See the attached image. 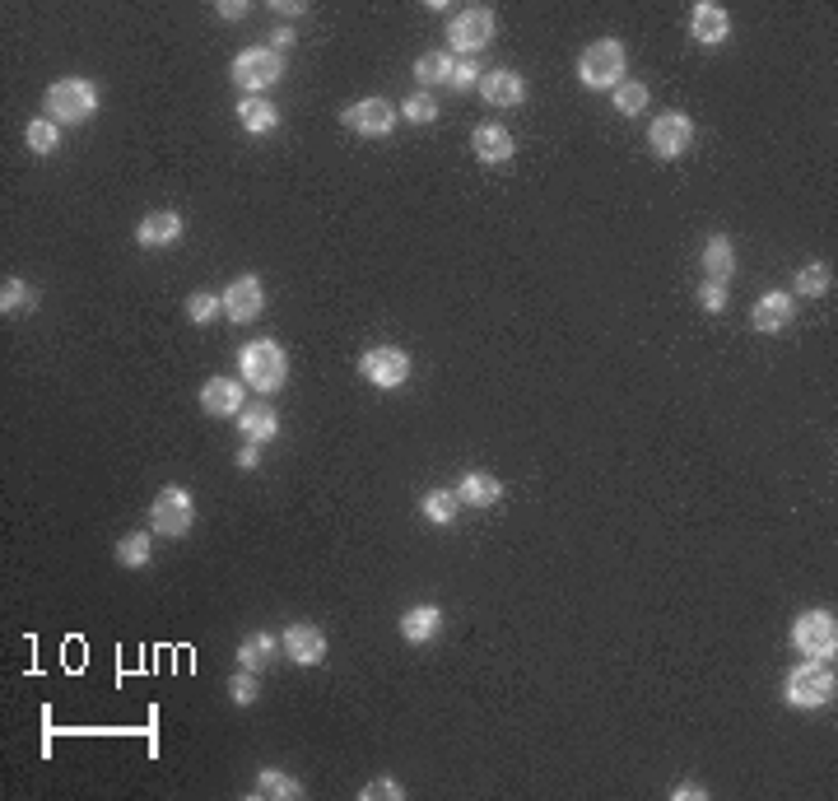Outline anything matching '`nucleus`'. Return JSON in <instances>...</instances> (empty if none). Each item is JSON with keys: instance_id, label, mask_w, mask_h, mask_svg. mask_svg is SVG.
<instances>
[{"instance_id": "f257e3e1", "label": "nucleus", "mask_w": 838, "mask_h": 801, "mask_svg": "<svg viewBox=\"0 0 838 801\" xmlns=\"http://www.w3.org/2000/svg\"><path fill=\"white\" fill-rule=\"evenodd\" d=\"M238 368H243V382H247V387H257L261 396L280 392L284 378H289V359H284V350L275 345V340H252V345H243V354H238Z\"/></svg>"}, {"instance_id": "f03ea898", "label": "nucleus", "mask_w": 838, "mask_h": 801, "mask_svg": "<svg viewBox=\"0 0 838 801\" xmlns=\"http://www.w3.org/2000/svg\"><path fill=\"white\" fill-rule=\"evenodd\" d=\"M834 690H838L834 666L806 662V666H797V671L787 676L783 699H787V704H797V708H820V704H829V699H834Z\"/></svg>"}, {"instance_id": "7ed1b4c3", "label": "nucleus", "mask_w": 838, "mask_h": 801, "mask_svg": "<svg viewBox=\"0 0 838 801\" xmlns=\"http://www.w3.org/2000/svg\"><path fill=\"white\" fill-rule=\"evenodd\" d=\"M578 80L587 84V89H615V84L624 80V42H615V38L592 42L578 61Z\"/></svg>"}, {"instance_id": "20e7f679", "label": "nucleus", "mask_w": 838, "mask_h": 801, "mask_svg": "<svg viewBox=\"0 0 838 801\" xmlns=\"http://www.w3.org/2000/svg\"><path fill=\"white\" fill-rule=\"evenodd\" d=\"M280 75H284V61L271 47H247V52H238V61H233V84L247 89V98L261 94V89H271Z\"/></svg>"}, {"instance_id": "39448f33", "label": "nucleus", "mask_w": 838, "mask_h": 801, "mask_svg": "<svg viewBox=\"0 0 838 801\" xmlns=\"http://www.w3.org/2000/svg\"><path fill=\"white\" fill-rule=\"evenodd\" d=\"M191 522H196V508H191V494L182 485L159 489V499L149 503V527L159 536H187Z\"/></svg>"}, {"instance_id": "423d86ee", "label": "nucleus", "mask_w": 838, "mask_h": 801, "mask_svg": "<svg viewBox=\"0 0 838 801\" xmlns=\"http://www.w3.org/2000/svg\"><path fill=\"white\" fill-rule=\"evenodd\" d=\"M98 108V89L89 80H56L47 89V117L52 122H84Z\"/></svg>"}, {"instance_id": "0eeeda50", "label": "nucleus", "mask_w": 838, "mask_h": 801, "mask_svg": "<svg viewBox=\"0 0 838 801\" xmlns=\"http://www.w3.org/2000/svg\"><path fill=\"white\" fill-rule=\"evenodd\" d=\"M359 373H364L373 387L392 392V387H401V382L410 378V354L401 350V345H373V350H364V359H359Z\"/></svg>"}, {"instance_id": "6e6552de", "label": "nucleus", "mask_w": 838, "mask_h": 801, "mask_svg": "<svg viewBox=\"0 0 838 801\" xmlns=\"http://www.w3.org/2000/svg\"><path fill=\"white\" fill-rule=\"evenodd\" d=\"M494 10H485V5H466V10L452 14V24H447V38H452V47L457 52H480V47H489L494 42Z\"/></svg>"}, {"instance_id": "1a4fd4ad", "label": "nucleus", "mask_w": 838, "mask_h": 801, "mask_svg": "<svg viewBox=\"0 0 838 801\" xmlns=\"http://www.w3.org/2000/svg\"><path fill=\"white\" fill-rule=\"evenodd\" d=\"M694 140V122L685 112H662V117H652L648 126V150L657 159H680V154L690 150Z\"/></svg>"}, {"instance_id": "9d476101", "label": "nucleus", "mask_w": 838, "mask_h": 801, "mask_svg": "<svg viewBox=\"0 0 838 801\" xmlns=\"http://www.w3.org/2000/svg\"><path fill=\"white\" fill-rule=\"evenodd\" d=\"M345 131H354V136H368V140H378V136H387L396 126V108L387 103V98H359V103H350L345 108Z\"/></svg>"}, {"instance_id": "9b49d317", "label": "nucleus", "mask_w": 838, "mask_h": 801, "mask_svg": "<svg viewBox=\"0 0 838 801\" xmlns=\"http://www.w3.org/2000/svg\"><path fill=\"white\" fill-rule=\"evenodd\" d=\"M797 648L806 652L811 662H829V657H834V648H838V625H834V615H829V611L801 615V625H797Z\"/></svg>"}, {"instance_id": "f8f14e48", "label": "nucleus", "mask_w": 838, "mask_h": 801, "mask_svg": "<svg viewBox=\"0 0 838 801\" xmlns=\"http://www.w3.org/2000/svg\"><path fill=\"white\" fill-rule=\"evenodd\" d=\"M261 308H266V289H261L257 275H238L229 289H224V313L233 322H257Z\"/></svg>"}, {"instance_id": "ddd939ff", "label": "nucleus", "mask_w": 838, "mask_h": 801, "mask_svg": "<svg viewBox=\"0 0 838 801\" xmlns=\"http://www.w3.org/2000/svg\"><path fill=\"white\" fill-rule=\"evenodd\" d=\"M280 648H284L289 662L317 666L326 657V634L317 625H289V629H284V639H280Z\"/></svg>"}, {"instance_id": "4468645a", "label": "nucleus", "mask_w": 838, "mask_h": 801, "mask_svg": "<svg viewBox=\"0 0 838 801\" xmlns=\"http://www.w3.org/2000/svg\"><path fill=\"white\" fill-rule=\"evenodd\" d=\"M471 150H475V159L480 163H489V168H494V163H508L513 159V131H508V126H499V122H480L471 131Z\"/></svg>"}, {"instance_id": "2eb2a0df", "label": "nucleus", "mask_w": 838, "mask_h": 801, "mask_svg": "<svg viewBox=\"0 0 838 801\" xmlns=\"http://www.w3.org/2000/svg\"><path fill=\"white\" fill-rule=\"evenodd\" d=\"M690 33L694 42H703V47H717V42H727L731 33V14L717 5V0H703V5H694L690 14Z\"/></svg>"}, {"instance_id": "dca6fc26", "label": "nucleus", "mask_w": 838, "mask_h": 801, "mask_svg": "<svg viewBox=\"0 0 838 801\" xmlns=\"http://www.w3.org/2000/svg\"><path fill=\"white\" fill-rule=\"evenodd\" d=\"M480 94L494 108H517L527 98V80L517 70H489V75H480Z\"/></svg>"}, {"instance_id": "f3484780", "label": "nucleus", "mask_w": 838, "mask_h": 801, "mask_svg": "<svg viewBox=\"0 0 838 801\" xmlns=\"http://www.w3.org/2000/svg\"><path fill=\"white\" fill-rule=\"evenodd\" d=\"M243 382H233V378H210L201 387V406H205V415H243Z\"/></svg>"}, {"instance_id": "a211bd4d", "label": "nucleus", "mask_w": 838, "mask_h": 801, "mask_svg": "<svg viewBox=\"0 0 838 801\" xmlns=\"http://www.w3.org/2000/svg\"><path fill=\"white\" fill-rule=\"evenodd\" d=\"M177 238H182V215L177 210H154V215L140 219V229H136L140 247H168Z\"/></svg>"}, {"instance_id": "6ab92c4d", "label": "nucleus", "mask_w": 838, "mask_h": 801, "mask_svg": "<svg viewBox=\"0 0 838 801\" xmlns=\"http://www.w3.org/2000/svg\"><path fill=\"white\" fill-rule=\"evenodd\" d=\"M457 499L466 503V508H494V503L503 499V485H499V476H489V471H466L457 485Z\"/></svg>"}, {"instance_id": "aec40b11", "label": "nucleus", "mask_w": 838, "mask_h": 801, "mask_svg": "<svg viewBox=\"0 0 838 801\" xmlns=\"http://www.w3.org/2000/svg\"><path fill=\"white\" fill-rule=\"evenodd\" d=\"M750 326L764 331V336L792 326V294H764V299L755 303V313H750Z\"/></svg>"}, {"instance_id": "412c9836", "label": "nucleus", "mask_w": 838, "mask_h": 801, "mask_svg": "<svg viewBox=\"0 0 838 801\" xmlns=\"http://www.w3.org/2000/svg\"><path fill=\"white\" fill-rule=\"evenodd\" d=\"M238 429H243L247 443H271L275 434H280V420H275L271 406H243V415H238Z\"/></svg>"}, {"instance_id": "4be33fe9", "label": "nucleus", "mask_w": 838, "mask_h": 801, "mask_svg": "<svg viewBox=\"0 0 838 801\" xmlns=\"http://www.w3.org/2000/svg\"><path fill=\"white\" fill-rule=\"evenodd\" d=\"M438 629H443V611H438V606H415V611L401 615V634H406L410 643H429Z\"/></svg>"}, {"instance_id": "5701e85b", "label": "nucleus", "mask_w": 838, "mask_h": 801, "mask_svg": "<svg viewBox=\"0 0 838 801\" xmlns=\"http://www.w3.org/2000/svg\"><path fill=\"white\" fill-rule=\"evenodd\" d=\"M703 271H708V280H722L727 285L731 271H736V257H731V243L722 238V233H713L708 243H703Z\"/></svg>"}, {"instance_id": "b1692460", "label": "nucleus", "mask_w": 838, "mask_h": 801, "mask_svg": "<svg viewBox=\"0 0 838 801\" xmlns=\"http://www.w3.org/2000/svg\"><path fill=\"white\" fill-rule=\"evenodd\" d=\"M238 122H243L252 136H261V131H275L280 112H275V103H266L261 94H252V98H243V103H238Z\"/></svg>"}, {"instance_id": "393cba45", "label": "nucleus", "mask_w": 838, "mask_h": 801, "mask_svg": "<svg viewBox=\"0 0 838 801\" xmlns=\"http://www.w3.org/2000/svg\"><path fill=\"white\" fill-rule=\"evenodd\" d=\"M275 652H280V643L271 639V634H247L243 639V648H238V662L247 666V671H266V666L275 662Z\"/></svg>"}, {"instance_id": "a878e982", "label": "nucleus", "mask_w": 838, "mask_h": 801, "mask_svg": "<svg viewBox=\"0 0 838 801\" xmlns=\"http://www.w3.org/2000/svg\"><path fill=\"white\" fill-rule=\"evenodd\" d=\"M252 797H275V801H298L303 797V788H298L289 774H280V769H261L257 774V792Z\"/></svg>"}, {"instance_id": "bb28decb", "label": "nucleus", "mask_w": 838, "mask_h": 801, "mask_svg": "<svg viewBox=\"0 0 838 801\" xmlns=\"http://www.w3.org/2000/svg\"><path fill=\"white\" fill-rule=\"evenodd\" d=\"M457 508H461L457 489H429V494H424V503H419V513L429 517V522H438V527H443V522H452V517H457Z\"/></svg>"}, {"instance_id": "cd10ccee", "label": "nucleus", "mask_w": 838, "mask_h": 801, "mask_svg": "<svg viewBox=\"0 0 838 801\" xmlns=\"http://www.w3.org/2000/svg\"><path fill=\"white\" fill-rule=\"evenodd\" d=\"M452 66H457L452 52H424L415 61V75H419V84H447L452 80Z\"/></svg>"}, {"instance_id": "c85d7f7f", "label": "nucleus", "mask_w": 838, "mask_h": 801, "mask_svg": "<svg viewBox=\"0 0 838 801\" xmlns=\"http://www.w3.org/2000/svg\"><path fill=\"white\" fill-rule=\"evenodd\" d=\"M829 289H834V271H829L825 261H811V266H801L797 271V294L820 299V294H829Z\"/></svg>"}, {"instance_id": "c756f323", "label": "nucleus", "mask_w": 838, "mask_h": 801, "mask_svg": "<svg viewBox=\"0 0 838 801\" xmlns=\"http://www.w3.org/2000/svg\"><path fill=\"white\" fill-rule=\"evenodd\" d=\"M149 545H154L149 541V531H131L126 541H117V564H126V569H145L149 555H154Z\"/></svg>"}, {"instance_id": "7c9ffc66", "label": "nucleus", "mask_w": 838, "mask_h": 801, "mask_svg": "<svg viewBox=\"0 0 838 801\" xmlns=\"http://www.w3.org/2000/svg\"><path fill=\"white\" fill-rule=\"evenodd\" d=\"M615 108H620L624 117H638V112L648 108V89L638 80H620L615 84Z\"/></svg>"}, {"instance_id": "2f4dec72", "label": "nucleus", "mask_w": 838, "mask_h": 801, "mask_svg": "<svg viewBox=\"0 0 838 801\" xmlns=\"http://www.w3.org/2000/svg\"><path fill=\"white\" fill-rule=\"evenodd\" d=\"M28 308H33V289L24 280H5L0 285V313L10 317V313H28Z\"/></svg>"}, {"instance_id": "473e14b6", "label": "nucleus", "mask_w": 838, "mask_h": 801, "mask_svg": "<svg viewBox=\"0 0 838 801\" xmlns=\"http://www.w3.org/2000/svg\"><path fill=\"white\" fill-rule=\"evenodd\" d=\"M28 150H38V154H52L56 145H61V131H56V122H47V117H38V122H28Z\"/></svg>"}, {"instance_id": "72a5a7b5", "label": "nucleus", "mask_w": 838, "mask_h": 801, "mask_svg": "<svg viewBox=\"0 0 838 801\" xmlns=\"http://www.w3.org/2000/svg\"><path fill=\"white\" fill-rule=\"evenodd\" d=\"M224 313V299H219V294H205V289H196V294H191L187 299V317L191 322H215V317Z\"/></svg>"}, {"instance_id": "f704fd0d", "label": "nucleus", "mask_w": 838, "mask_h": 801, "mask_svg": "<svg viewBox=\"0 0 838 801\" xmlns=\"http://www.w3.org/2000/svg\"><path fill=\"white\" fill-rule=\"evenodd\" d=\"M401 117H406V122H433V117H438V98H433V94H410L406 103H401Z\"/></svg>"}, {"instance_id": "c9c22d12", "label": "nucleus", "mask_w": 838, "mask_h": 801, "mask_svg": "<svg viewBox=\"0 0 838 801\" xmlns=\"http://www.w3.org/2000/svg\"><path fill=\"white\" fill-rule=\"evenodd\" d=\"M229 694H233V704L238 708H247V704H257V671H238V676L229 680Z\"/></svg>"}, {"instance_id": "e433bc0d", "label": "nucleus", "mask_w": 838, "mask_h": 801, "mask_svg": "<svg viewBox=\"0 0 838 801\" xmlns=\"http://www.w3.org/2000/svg\"><path fill=\"white\" fill-rule=\"evenodd\" d=\"M699 308H703V313H722V308H727V285H722V280H703V285H699Z\"/></svg>"}, {"instance_id": "4c0bfd02", "label": "nucleus", "mask_w": 838, "mask_h": 801, "mask_svg": "<svg viewBox=\"0 0 838 801\" xmlns=\"http://www.w3.org/2000/svg\"><path fill=\"white\" fill-rule=\"evenodd\" d=\"M359 797H364V801H401V797H406V788H401L396 778H373Z\"/></svg>"}, {"instance_id": "58836bf2", "label": "nucleus", "mask_w": 838, "mask_h": 801, "mask_svg": "<svg viewBox=\"0 0 838 801\" xmlns=\"http://www.w3.org/2000/svg\"><path fill=\"white\" fill-rule=\"evenodd\" d=\"M447 84H452V89L461 94V89H471V84H480V70H475L471 61H457V66H452V80H447Z\"/></svg>"}, {"instance_id": "ea45409f", "label": "nucleus", "mask_w": 838, "mask_h": 801, "mask_svg": "<svg viewBox=\"0 0 838 801\" xmlns=\"http://www.w3.org/2000/svg\"><path fill=\"white\" fill-rule=\"evenodd\" d=\"M671 797H676V801H703V797H708V792H703L699 783H680V788L671 792Z\"/></svg>"}, {"instance_id": "a19ab883", "label": "nucleus", "mask_w": 838, "mask_h": 801, "mask_svg": "<svg viewBox=\"0 0 838 801\" xmlns=\"http://www.w3.org/2000/svg\"><path fill=\"white\" fill-rule=\"evenodd\" d=\"M219 14H224V19H243L247 5H243V0H224V5H219Z\"/></svg>"}, {"instance_id": "79ce46f5", "label": "nucleus", "mask_w": 838, "mask_h": 801, "mask_svg": "<svg viewBox=\"0 0 838 801\" xmlns=\"http://www.w3.org/2000/svg\"><path fill=\"white\" fill-rule=\"evenodd\" d=\"M238 466H243V471H252V466H257V443H247V448L238 452Z\"/></svg>"}, {"instance_id": "37998d69", "label": "nucleus", "mask_w": 838, "mask_h": 801, "mask_svg": "<svg viewBox=\"0 0 838 801\" xmlns=\"http://www.w3.org/2000/svg\"><path fill=\"white\" fill-rule=\"evenodd\" d=\"M275 10H280V14H303V10H308V5H298V0H280Z\"/></svg>"}]
</instances>
